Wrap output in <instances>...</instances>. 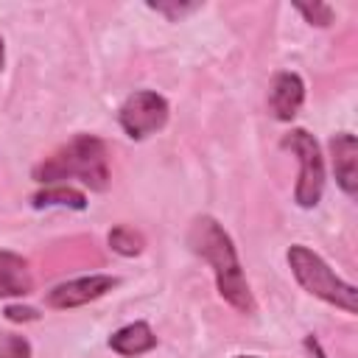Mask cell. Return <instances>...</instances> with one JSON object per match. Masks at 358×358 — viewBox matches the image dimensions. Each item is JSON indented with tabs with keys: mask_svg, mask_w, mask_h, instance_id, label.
Returning <instances> with one entry per match:
<instances>
[{
	"mask_svg": "<svg viewBox=\"0 0 358 358\" xmlns=\"http://www.w3.org/2000/svg\"><path fill=\"white\" fill-rule=\"evenodd\" d=\"M282 148H291L299 157V179L294 187V199L299 207H316L324 193V162L319 143L305 129H291L282 137Z\"/></svg>",
	"mask_w": 358,
	"mask_h": 358,
	"instance_id": "cell-4",
	"label": "cell"
},
{
	"mask_svg": "<svg viewBox=\"0 0 358 358\" xmlns=\"http://www.w3.org/2000/svg\"><path fill=\"white\" fill-rule=\"evenodd\" d=\"M151 8L159 11V14H168L171 20H176V17H182V14H187V11H193L196 6H165V3H151Z\"/></svg>",
	"mask_w": 358,
	"mask_h": 358,
	"instance_id": "cell-16",
	"label": "cell"
},
{
	"mask_svg": "<svg viewBox=\"0 0 358 358\" xmlns=\"http://www.w3.org/2000/svg\"><path fill=\"white\" fill-rule=\"evenodd\" d=\"M288 266H291V274L296 277V282L308 294H313L316 299H322L327 305H336V308H341L350 316L358 310V291H355V285L341 280L313 249H308L302 243H294L288 249Z\"/></svg>",
	"mask_w": 358,
	"mask_h": 358,
	"instance_id": "cell-3",
	"label": "cell"
},
{
	"mask_svg": "<svg viewBox=\"0 0 358 358\" xmlns=\"http://www.w3.org/2000/svg\"><path fill=\"white\" fill-rule=\"evenodd\" d=\"M235 358H257V355H235Z\"/></svg>",
	"mask_w": 358,
	"mask_h": 358,
	"instance_id": "cell-18",
	"label": "cell"
},
{
	"mask_svg": "<svg viewBox=\"0 0 358 358\" xmlns=\"http://www.w3.org/2000/svg\"><path fill=\"white\" fill-rule=\"evenodd\" d=\"M3 313L8 322H36L39 319V313L34 308H25V305H8Z\"/></svg>",
	"mask_w": 358,
	"mask_h": 358,
	"instance_id": "cell-15",
	"label": "cell"
},
{
	"mask_svg": "<svg viewBox=\"0 0 358 358\" xmlns=\"http://www.w3.org/2000/svg\"><path fill=\"white\" fill-rule=\"evenodd\" d=\"M305 101V84L296 73H277L268 90V112L277 120H291Z\"/></svg>",
	"mask_w": 358,
	"mask_h": 358,
	"instance_id": "cell-8",
	"label": "cell"
},
{
	"mask_svg": "<svg viewBox=\"0 0 358 358\" xmlns=\"http://www.w3.org/2000/svg\"><path fill=\"white\" fill-rule=\"evenodd\" d=\"M296 11L310 22V25H319V28H327L333 22V8L327 3H313V6H296Z\"/></svg>",
	"mask_w": 358,
	"mask_h": 358,
	"instance_id": "cell-14",
	"label": "cell"
},
{
	"mask_svg": "<svg viewBox=\"0 0 358 358\" xmlns=\"http://www.w3.org/2000/svg\"><path fill=\"white\" fill-rule=\"evenodd\" d=\"M3 62H6V48H3V36H0V70H3Z\"/></svg>",
	"mask_w": 358,
	"mask_h": 358,
	"instance_id": "cell-17",
	"label": "cell"
},
{
	"mask_svg": "<svg viewBox=\"0 0 358 358\" xmlns=\"http://www.w3.org/2000/svg\"><path fill=\"white\" fill-rule=\"evenodd\" d=\"M187 243L190 249L204 257L215 274V285L218 294L241 313H255V296L252 288L241 271V260L235 252V243L229 238V232L213 218V215H199L190 224L187 232Z\"/></svg>",
	"mask_w": 358,
	"mask_h": 358,
	"instance_id": "cell-1",
	"label": "cell"
},
{
	"mask_svg": "<svg viewBox=\"0 0 358 358\" xmlns=\"http://www.w3.org/2000/svg\"><path fill=\"white\" fill-rule=\"evenodd\" d=\"M330 157H333V171L336 182L347 196L358 193V140L350 131H338L330 140Z\"/></svg>",
	"mask_w": 358,
	"mask_h": 358,
	"instance_id": "cell-7",
	"label": "cell"
},
{
	"mask_svg": "<svg viewBox=\"0 0 358 358\" xmlns=\"http://www.w3.org/2000/svg\"><path fill=\"white\" fill-rule=\"evenodd\" d=\"M168 101L154 92V90H137L131 92L120 109H117V120L123 126V131L131 137V140H143L154 131H159L165 123H168Z\"/></svg>",
	"mask_w": 358,
	"mask_h": 358,
	"instance_id": "cell-5",
	"label": "cell"
},
{
	"mask_svg": "<svg viewBox=\"0 0 358 358\" xmlns=\"http://www.w3.org/2000/svg\"><path fill=\"white\" fill-rule=\"evenodd\" d=\"M0 358H31V341L25 336L0 333Z\"/></svg>",
	"mask_w": 358,
	"mask_h": 358,
	"instance_id": "cell-13",
	"label": "cell"
},
{
	"mask_svg": "<svg viewBox=\"0 0 358 358\" xmlns=\"http://www.w3.org/2000/svg\"><path fill=\"white\" fill-rule=\"evenodd\" d=\"M109 347L117 355L134 358V355H143V352L154 350L157 347V336L148 327V322H131V324H123L120 330H115L109 336Z\"/></svg>",
	"mask_w": 358,
	"mask_h": 358,
	"instance_id": "cell-9",
	"label": "cell"
},
{
	"mask_svg": "<svg viewBox=\"0 0 358 358\" xmlns=\"http://www.w3.org/2000/svg\"><path fill=\"white\" fill-rule=\"evenodd\" d=\"M34 179L42 185H62L64 179H78L90 190H106L109 185V162L106 143L92 134H78L48 159L34 168Z\"/></svg>",
	"mask_w": 358,
	"mask_h": 358,
	"instance_id": "cell-2",
	"label": "cell"
},
{
	"mask_svg": "<svg viewBox=\"0 0 358 358\" xmlns=\"http://www.w3.org/2000/svg\"><path fill=\"white\" fill-rule=\"evenodd\" d=\"M117 285L115 277L109 274H90V277H78V280H67L56 288L48 291L45 305L56 308V310H70V308H81L98 296H103L106 291H112Z\"/></svg>",
	"mask_w": 358,
	"mask_h": 358,
	"instance_id": "cell-6",
	"label": "cell"
},
{
	"mask_svg": "<svg viewBox=\"0 0 358 358\" xmlns=\"http://www.w3.org/2000/svg\"><path fill=\"white\" fill-rule=\"evenodd\" d=\"M34 291V277L25 257L14 252H0V296H25Z\"/></svg>",
	"mask_w": 358,
	"mask_h": 358,
	"instance_id": "cell-10",
	"label": "cell"
},
{
	"mask_svg": "<svg viewBox=\"0 0 358 358\" xmlns=\"http://www.w3.org/2000/svg\"><path fill=\"white\" fill-rule=\"evenodd\" d=\"M106 241H109V249L117 252V255H123V257H134V255H140L145 249L143 232H137L134 227H126V224L112 227L109 235H106Z\"/></svg>",
	"mask_w": 358,
	"mask_h": 358,
	"instance_id": "cell-12",
	"label": "cell"
},
{
	"mask_svg": "<svg viewBox=\"0 0 358 358\" xmlns=\"http://www.w3.org/2000/svg\"><path fill=\"white\" fill-rule=\"evenodd\" d=\"M34 207H70V210H84L87 207V196L81 190H73L67 185H48L45 190H39L31 199Z\"/></svg>",
	"mask_w": 358,
	"mask_h": 358,
	"instance_id": "cell-11",
	"label": "cell"
}]
</instances>
